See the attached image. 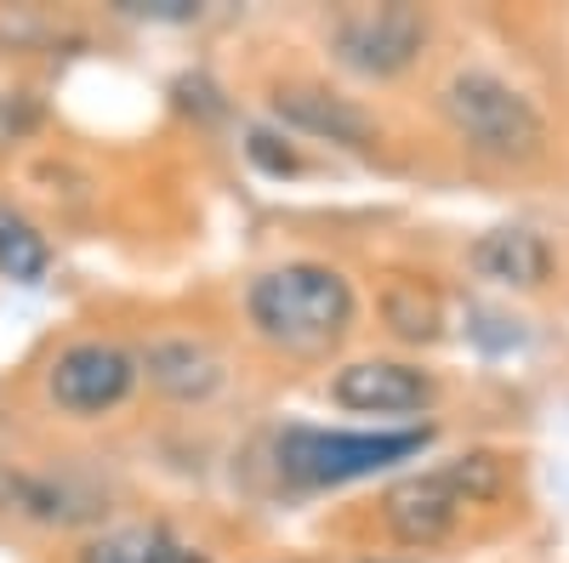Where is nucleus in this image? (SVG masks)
Here are the masks:
<instances>
[{"instance_id": "nucleus-7", "label": "nucleus", "mask_w": 569, "mask_h": 563, "mask_svg": "<svg viewBox=\"0 0 569 563\" xmlns=\"http://www.w3.org/2000/svg\"><path fill=\"white\" fill-rule=\"evenodd\" d=\"M330 399L359 415H410V410L433 404V375L416 364H399V359H359L337 370Z\"/></svg>"}, {"instance_id": "nucleus-4", "label": "nucleus", "mask_w": 569, "mask_h": 563, "mask_svg": "<svg viewBox=\"0 0 569 563\" xmlns=\"http://www.w3.org/2000/svg\"><path fill=\"white\" fill-rule=\"evenodd\" d=\"M433 444V428H405V433H342V428H284L273 455L291 484L325 490V484H353L370 479L393 461H410Z\"/></svg>"}, {"instance_id": "nucleus-8", "label": "nucleus", "mask_w": 569, "mask_h": 563, "mask_svg": "<svg viewBox=\"0 0 569 563\" xmlns=\"http://www.w3.org/2000/svg\"><path fill=\"white\" fill-rule=\"evenodd\" d=\"M273 109H279V120H291L313 137H330V143H353V149L376 143V120L359 103L330 98V91H319V86H279Z\"/></svg>"}, {"instance_id": "nucleus-13", "label": "nucleus", "mask_w": 569, "mask_h": 563, "mask_svg": "<svg viewBox=\"0 0 569 563\" xmlns=\"http://www.w3.org/2000/svg\"><path fill=\"white\" fill-rule=\"evenodd\" d=\"M149 552V535H103L80 552V563H142Z\"/></svg>"}, {"instance_id": "nucleus-10", "label": "nucleus", "mask_w": 569, "mask_h": 563, "mask_svg": "<svg viewBox=\"0 0 569 563\" xmlns=\"http://www.w3.org/2000/svg\"><path fill=\"white\" fill-rule=\"evenodd\" d=\"M142 370H149V382L171 399H211L222 388V359L194 342V336H160L142 348Z\"/></svg>"}, {"instance_id": "nucleus-14", "label": "nucleus", "mask_w": 569, "mask_h": 563, "mask_svg": "<svg viewBox=\"0 0 569 563\" xmlns=\"http://www.w3.org/2000/svg\"><path fill=\"white\" fill-rule=\"evenodd\" d=\"M142 563H211V557L194 552V546H182V541H171V535H149V552H142Z\"/></svg>"}, {"instance_id": "nucleus-5", "label": "nucleus", "mask_w": 569, "mask_h": 563, "mask_svg": "<svg viewBox=\"0 0 569 563\" xmlns=\"http://www.w3.org/2000/svg\"><path fill=\"white\" fill-rule=\"evenodd\" d=\"M427 40V23L421 12L410 7H359L348 18H337L330 29V46H337V58L370 80H388V74H405L421 52Z\"/></svg>"}, {"instance_id": "nucleus-9", "label": "nucleus", "mask_w": 569, "mask_h": 563, "mask_svg": "<svg viewBox=\"0 0 569 563\" xmlns=\"http://www.w3.org/2000/svg\"><path fill=\"white\" fill-rule=\"evenodd\" d=\"M472 268L485 279H496V285L536 291L552 273V251L536 228H490V233H479V245H472Z\"/></svg>"}, {"instance_id": "nucleus-1", "label": "nucleus", "mask_w": 569, "mask_h": 563, "mask_svg": "<svg viewBox=\"0 0 569 563\" xmlns=\"http://www.w3.org/2000/svg\"><path fill=\"white\" fill-rule=\"evenodd\" d=\"M246 308H251V324L273 348L319 353V348L348 336L353 285L337 268H325V262H284V268H268L257 279Z\"/></svg>"}, {"instance_id": "nucleus-12", "label": "nucleus", "mask_w": 569, "mask_h": 563, "mask_svg": "<svg viewBox=\"0 0 569 563\" xmlns=\"http://www.w3.org/2000/svg\"><path fill=\"white\" fill-rule=\"evenodd\" d=\"M52 268V251H46V240L18 217L0 205V273L7 279H23V285H34V279Z\"/></svg>"}, {"instance_id": "nucleus-11", "label": "nucleus", "mask_w": 569, "mask_h": 563, "mask_svg": "<svg viewBox=\"0 0 569 563\" xmlns=\"http://www.w3.org/2000/svg\"><path fill=\"white\" fill-rule=\"evenodd\" d=\"M382 319L399 342H433L439 324H445V308H439L433 285H421L410 273H393L382 285Z\"/></svg>"}, {"instance_id": "nucleus-6", "label": "nucleus", "mask_w": 569, "mask_h": 563, "mask_svg": "<svg viewBox=\"0 0 569 563\" xmlns=\"http://www.w3.org/2000/svg\"><path fill=\"white\" fill-rule=\"evenodd\" d=\"M137 382V359L114 342H74L52 364V399L74 415H103L114 410Z\"/></svg>"}, {"instance_id": "nucleus-2", "label": "nucleus", "mask_w": 569, "mask_h": 563, "mask_svg": "<svg viewBox=\"0 0 569 563\" xmlns=\"http://www.w3.org/2000/svg\"><path fill=\"white\" fill-rule=\"evenodd\" d=\"M507 484H512V461L496 450H472V455H456L450 466H439V473L393 484L382 501V519L405 546H439L467 506L496 501Z\"/></svg>"}, {"instance_id": "nucleus-3", "label": "nucleus", "mask_w": 569, "mask_h": 563, "mask_svg": "<svg viewBox=\"0 0 569 563\" xmlns=\"http://www.w3.org/2000/svg\"><path fill=\"white\" fill-rule=\"evenodd\" d=\"M439 109L450 120V131L472 154L485 160H507V165H525L547 149V120L541 109L525 98L518 86H507L501 74L485 69H467L439 91Z\"/></svg>"}]
</instances>
